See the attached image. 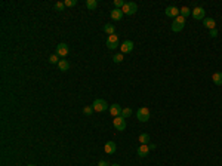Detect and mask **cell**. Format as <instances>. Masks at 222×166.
<instances>
[{"mask_svg":"<svg viewBox=\"0 0 222 166\" xmlns=\"http://www.w3.org/2000/svg\"><path fill=\"white\" fill-rule=\"evenodd\" d=\"M184 27H185V18L179 15L178 18H175V21H173V24H172V31L179 33V31L184 30Z\"/></svg>","mask_w":222,"mask_h":166,"instance_id":"cell-1","label":"cell"},{"mask_svg":"<svg viewBox=\"0 0 222 166\" xmlns=\"http://www.w3.org/2000/svg\"><path fill=\"white\" fill-rule=\"evenodd\" d=\"M136 117H138V120L142 122V123L148 122V119H150V110H148L147 107H141L139 110H138Z\"/></svg>","mask_w":222,"mask_h":166,"instance_id":"cell-2","label":"cell"},{"mask_svg":"<svg viewBox=\"0 0 222 166\" xmlns=\"http://www.w3.org/2000/svg\"><path fill=\"white\" fill-rule=\"evenodd\" d=\"M92 107H94V110L95 111H98V113H101V111H105L107 108H110L108 107V104H107V101L105 100H95L94 101V104H92Z\"/></svg>","mask_w":222,"mask_h":166,"instance_id":"cell-3","label":"cell"},{"mask_svg":"<svg viewBox=\"0 0 222 166\" xmlns=\"http://www.w3.org/2000/svg\"><path fill=\"white\" fill-rule=\"evenodd\" d=\"M121 10H123V14H126V15H133L138 10V5L135 2H128V3L123 6Z\"/></svg>","mask_w":222,"mask_h":166,"instance_id":"cell-4","label":"cell"},{"mask_svg":"<svg viewBox=\"0 0 222 166\" xmlns=\"http://www.w3.org/2000/svg\"><path fill=\"white\" fill-rule=\"evenodd\" d=\"M107 48H108V49H116V48H119V36L116 33L108 36V39H107Z\"/></svg>","mask_w":222,"mask_h":166,"instance_id":"cell-5","label":"cell"},{"mask_svg":"<svg viewBox=\"0 0 222 166\" xmlns=\"http://www.w3.org/2000/svg\"><path fill=\"white\" fill-rule=\"evenodd\" d=\"M113 123H114V128L117 129V131H124L126 129V119L124 117H114V120H113Z\"/></svg>","mask_w":222,"mask_h":166,"instance_id":"cell-6","label":"cell"},{"mask_svg":"<svg viewBox=\"0 0 222 166\" xmlns=\"http://www.w3.org/2000/svg\"><path fill=\"white\" fill-rule=\"evenodd\" d=\"M68 52H70V48H68V45H65V43H59L58 46H56V55L58 57H67L68 55Z\"/></svg>","mask_w":222,"mask_h":166,"instance_id":"cell-7","label":"cell"},{"mask_svg":"<svg viewBox=\"0 0 222 166\" xmlns=\"http://www.w3.org/2000/svg\"><path fill=\"white\" fill-rule=\"evenodd\" d=\"M164 14H166V17L169 18H178L181 15L179 9L176 8V6H169V8L164 9Z\"/></svg>","mask_w":222,"mask_h":166,"instance_id":"cell-8","label":"cell"},{"mask_svg":"<svg viewBox=\"0 0 222 166\" xmlns=\"http://www.w3.org/2000/svg\"><path fill=\"white\" fill-rule=\"evenodd\" d=\"M120 49H121V53H130V52L133 50V42L132 40L123 42L121 46H120Z\"/></svg>","mask_w":222,"mask_h":166,"instance_id":"cell-9","label":"cell"},{"mask_svg":"<svg viewBox=\"0 0 222 166\" xmlns=\"http://www.w3.org/2000/svg\"><path fill=\"white\" fill-rule=\"evenodd\" d=\"M205 9L203 8H198V6H197L196 9H193V10H191V15H193V17H194V19H203V18H205Z\"/></svg>","mask_w":222,"mask_h":166,"instance_id":"cell-10","label":"cell"},{"mask_svg":"<svg viewBox=\"0 0 222 166\" xmlns=\"http://www.w3.org/2000/svg\"><path fill=\"white\" fill-rule=\"evenodd\" d=\"M110 113H111V116L113 117H119V116H121V107H120L119 104H113V105H110Z\"/></svg>","mask_w":222,"mask_h":166,"instance_id":"cell-11","label":"cell"},{"mask_svg":"<svg viewBox=\"0 0 222 166\" xmlns=\"http://www.w3.org/2000/svg\"><path fill=\"white\" fill-rule=\"evenodd\" d=\"M148 153H150V145L141 144V145L138 147V156H139V157H147Z\"/></svg>","mask_w":222,"mask_h":166,"instance_id":"cell-12","label":"cell"},{"mask_svg":"<svg viewBox=\"0 0 222 166\" xmlns=\"http://www.w3.org/2000/svg\"><path fill=\"white\" fill-rule=\"evenodd\" d=\"M104 150H105V153H107V154H113V153H116V150H117V145H116V142L108 141L107 144H105Z\"/></svg>","mask_w":222,"mask_h":166,"instance_id":"cell-13","label":"cell"},{"mask_svg":"<svg viewBox=\"0 0 222 166\" xmlns=\"http://www.w3.org/2000/svg\"><path fill=\"white\" fill-rule=\"evenodd\" d=\"M111 18H113L114 21H120V19L123 18V10H121V9H113V10H111Z\"/></svg>","mask_w":222,"mask_h":166,"instance_id":"cell-14","label":"cell"},{"mask_svg":"<svg viewBox=\"0 0 222 166\" xmlns=\"http://www.w3.org/2000/svg\"><path fill=\"white\" fill-rule=\"evenodd\" d=\"M58 67H59L61 71H68L70 70V62L67 59H61L59 62H58Z\"/></svg>","mask_w":222,"mask_h":166,"instance_id":"cell-15","label":"cell"},{"mask_svg":"<svg viewBox=\"0 0 222 166\" xmlns=\"http://www.w3.org/2000/svg\"><path fill=\"white\" fill-rule=\"evenodd\" d=\"M205 27L206 28H209V30H213L215 27H216V22H215L213 18H206L205 19Z\"/></svg>","mask_w":222,"mask_h":166,"instance_id":"cell-16","label":"cell"},{"mask_svg":"<svg viewBox=\"0 0 222 166\" xmlns=\"http://www.w3.org/2000/svg\"><path fill=\"white\" fill-rule=\"evenodd\" d=\"M212 79H213V83L215 85H218V86H221L222 85V73H215L213 76H212Z\"/></svg>","mask_w":222,"mask_h":166,"instance_id":"cell-17","label":"cell"},{"mask_svg":"<svg viewBox=\"0 0 222 166\" xmlns=\"http://www.w3.org/2000/svg\"><path fill=\"white\" fill-rule=\"evenodd\" d=\"M139 142L144 144V145H148V142H150V135H148V133H141V135H139Z\"/></svg>","mask_w":222,"mask_h":166,"instance_id":"cell-18","label":"cell"},{"mask_svg":"<svg viewBox=\"0 0 222 166\" xmlns=\"http://www.w3.org/2000/svg\"><path fill=\"white\" fill-rule=\"evenodd\" d=\"M96 6H98V2H96V0H87V2H86V8L89 9V10L96 9Z\"/></svg>","mask_w":222,"mask_h":166,"instance_id":"cell-19","label":"cell"},{"mask_svg":"<svg viewBox=\"0 0 222 166\" xmlns=\"http://www.w3.org/2000/svg\"><path fill=\"white\" fill-rule=\"evenodd\" d=\"M179 12H181V17H184V18H187V17H189V15H191V9L187 8V6L181 8Z\"/></svg>","mask_w":222,"mask_h":166,"instance_id":"cell-20","label":"cell"},{"mask_svg":"<svg viewBox=\"0 0 222 166\" xmlns=\"http://www.w3.org/2000/svg\"><path fill=\"white\" fill-rule=\"evenodd\" d=\"M104 31H105V33H108L111 36V34H114L116 28H114V25H113V24H107V25H104Z\"/></svg>","mask_w":222,"mask_h":166,"instance_id":"cell-21","label":"cell"},{"mask_svg":"<svg viewBox=\"0 0 222 166\" xmlns=\"http://www.w3.org/2000/svg\"><path fill=\"white\" fill-rule=\"evenodd\" d=\"M132 116V108H124V110H121V117H124V119H128V117Z\"/></svg>","mask_w":222,"mask_h":166,"instance_id":"cell-22","label":"cell"},{"mask_svg":"<svg viewBox=\"0 0 222 166\" xmlns=\"http://www.w3.org/2000/svg\"><path fill=\"white\" fill-rule=\"evenodd\" d=\"M64 5H65V8H73L77 5V0H65Z\"/></svg>","mask_w":222,"mask_h":166,"instance_id":"cell-23","label":"cell"},{"mask_svg":"<svg viewBox=\"0 0 222 166\" xmlns=\"http://www.w3.org/2000/svg\"><path fill=\"white\" fill-rule=\"evenodd\" d=\"M113 61H114L116 64H120V62L123 61V53H117V55H114V57H113Z\"/></svg>","mask_w":222,"mask_h":166,"instance_id":"cell-24","label":"cell"},{"mask_svg":"<svg viewBox=\"0 0 222 166\" xmlns=\"http://www.w3.org/2000/svg\"><path fill=\"white\" fill-rule=\"evenodd\" d=\"M126 3L123 2V0H114V6H116V9H123V6H124Z\"/></svg>","mask_w":222,"mask_h":166,"instance_id":"cell-25","label":"cell"},{"mask_svg":"<svg viewBox=\"0 0 222 166\" xmlns=\"http://www.w3.org/2000/svg\"><path fill=\"white\" fill-rule=\"evenodd\" d=\"M92 110H94V107H89V105H87V107L83 108V113H85L86 116H90V114H92Z\"/></svg>","mask_w":222,"mask_h":166,"instance_id":"cell-26","label":"cell"},{"mask_svg":"<svg viewBox=\"0 0 222 166\" xmlns=\"http://www.w3.org/2000/svg\"><path fill=\"white\" fill-rule=\"evenodd\" d=\"M49 62H51V64L59 62V61H58V55H51V57H49Z\"/></svg>","mask_w":222,"mask_h":166,"instance_id":"cell-27","label":"cell"},{"mask_svg":"<svg viewBox=\"0 0 222 166\" xmlns=\"http://www.w3.org/2000/svg\"><path fill=\"white\" fill-rule=\"evenodd\" d=\"M55 9H56V10H64V9H65V5H64L62 2H58V3L55 5Z\"/></svg>","mask_w":222,"mask_h":166,"instance_id":"cell-28","label":"cell"},{"mask_svg":"<svg viewBox=\"0 0 222 166\" xmlns=\"http://www.w3.org/2000/svg\"><path fill=\"white\" fill-rule=\"evenodd\" d=\"M218 36V30L213 28V30H210V37H216Z\"/></svg>","mask_w":222,"mask_h":166,"instance_id":"cell-29","label":"cell"},{"mask_svg":"<svg viewBox=\"0 0 222 166\" xmlns=\"http://www.w3.org/2000/svg\"><path fill=\"white\" fill-rule=\"evenodd\" d=\"M98 166H110V163H108V162H105V160H101V162L98 163Z\"/></svg>","mask_w":222,"mask_h":166,"instance_id":"cell-30","label":"cell"},{"mask_svg":"<svg viewBox=\"0 0 222 166\" xmlns=\"http://www.w3.org/2000/svg\"><path fill=\"white\" fill-rule=\"evenodd\" d=\"M110 166H120V165H117V163H114V165H110Z\"/></svg>","mask_w":222,"mask_h":166,"instance_id":"cell-31","label":"cell"},{"mask_svg":"<svg viewBox=\"0 0 222 166\" xmlns=\"http://www.w3.org/2000/svg\"><path fill=\"white\" fill-rule=\"evenodd\" d=\"M28 166H36V165H28Z\"/></svg>","mask_w":222,"mask_h":166,"instance_id":"cell-32","label":"cell"}]
</instances>
